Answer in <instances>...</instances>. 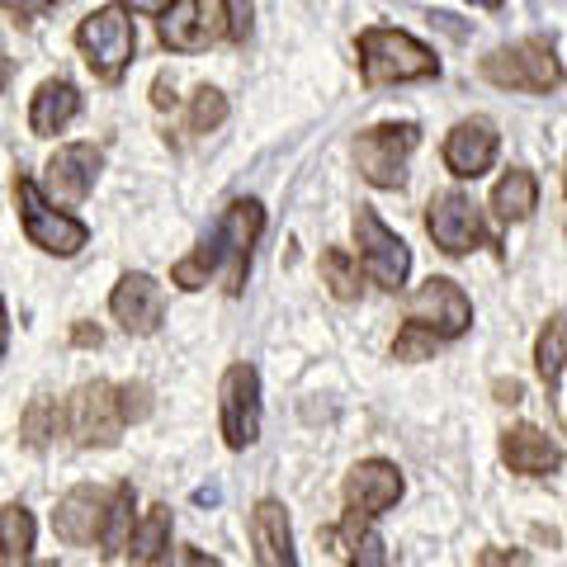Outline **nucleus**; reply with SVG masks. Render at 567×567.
Segmentation results:
<instances>
[{"instance_id":"1","label":"nucleus","mask_w":567,"mask_h":567,"mask_svg":"<svg viewBox=\"0 0 567 567\" xmlns=\"http://www.w3.org/2000/svg\"><path fill=\"white\" fill-rule=\"evenodd\" d=\"M468 327H473L468 293L458 289L454 279L431 275L412 298H406V317H402V331L393 341V360H402V364L431 360L440 346L458 341Z\"/></svg>"},{"instance_id":"2","label":"nucleus","mask_w":567,"mask_h":567,"mask_svg":"<svg viewBox=\"0 0 567 567\" xmlns=\"http://www.w3.org/2000/svg\"><path fill=\"white\" fill-rule=\"evenodd\" d=\"M354 52H360V81L369 91L379 85H412V81H431L440 76V58L421 39L402 29H388V24H374V29H360L354 39Z\"/></svg>"},{"instance_id":"3","label":"nucleus","mask_w":567,"mask_h":567,"mask_svg":"<svg viewBox=\"0 0 567 567\" xmlns=\"http://www.w3.org/2000/svg\"><path fill=\"white\" fill-rule=\"evenodd\" d=\"M477 71L496 91H520V95H554L563 85L558 48L548 39H520L511 48H496L492 58L477 62Z\"/></svg>"},{"instance_id":"4","label":"nucleus","mask_w":567,"mask_h":567,"mask_svg":"<svg viewBox=\"0 0 567 567\" xmlns=\"http://www.w3.org/2000/svg\"><path fill=\"white\" fill-rule=\"evenodd\" d=\"M76 48L85 66L95 71L104 85H118L128 71L133 52H137V29H133V10L128 6H100L81 20L76 29Z\"/></svg>"},{"instance_id":"5","label":"nucleus","mask_w":567,"mask_h":567,"mask_svg":"<svg viewBox=\"0 0 567 567\" xmlns=\"http://www.w3.org/2000/svg\"><path fill=\"white\" fill-rule=\"evenodd\" d=\"M14 204H20V227L29 246H39L43 256H76L91 241V227L62 208H52V194L33 185L29 175L14 181Z\"/></svg>"},{"instance_id":"6","label":"nucleus","mask_w":567,"mask_h":567,"mask_svg":"<svg viewBox=\"0 0 567 567\" xmlns=\"http://www.w3.org/2000/svg\"><path fill=\"white\" fill-rule=\"evenodd\" d=\"M421 147L416 123H374L354 137V166L374 189H402L406 185V162Z\"/></svg>"},{"instance_id":"7","label":"nucleus","mask_w":567,"mask_h":567,"mask_svg":"<svg viewBox=\"0 0 567 567\" xmlns=\"http://www.w3.org/2000/svg\"><path fill=\"white\" fill-rule=\"evenodd\" d=\"M71 412V440L81 450H110L118 445L123 425H128V412H123V383H110V379H95V383H81L76 398L66 402Z\"/></svg>"},{"instance_id":"8","label":"nucleus","mask_w":567,"mask_h":567,"mask_svg":"<svg viewBox=\"0 0 567 567\" xmlns=\"http://www.w3.org/2000/svg\"><path fill=\"white\" fill-rule=\"evenodd\" d=\"M350 233H354V246H360V256L364 260V275L379 284V289L388 293H402L406 289V275H412V251H406V241L388 227L374 208H354V223H350Z\"/></svg>"},{"instance_id":"9","label":"nucleus","mask_w":567,"mask_h":567,"mask_svg":"<svg viewBox=\"0 0 567 567\" xmlns=\"http://www.w3.org/2000/svg\"><path fill=\"white\" fill-rule=\"evenodd\" d=\"M265 233V208L256 199H237V204H227V213L218 223H213V246H218V260H223V289L227 293H241L246 289V275H251V251H256V241Z\"/></svg>"},{"instance_id":"10","label":"nucleus","mask_w":567,"mask_h":567,"mask_svg":"<svg viewBox=\"0 0 567 567\" xmlns=\"http://www.w3.org/2000/svg\"><path fill=\"white\" fill-rule=\"evenodd\" d=\"M218 425L227 450H251L260 440V374L256 364H227L218 383Z\"/></svg>"},{"instance_id":"11","label":"nucleus","mask_w":567,"mask_h":567,"mask_svg":"<svg viewBox=\"0 0 567 567\" xmlns=\"http://www.w3.org/2000/svg\"><path fill=\"white\" fill-rule=\"evenodd\" d=\"M162 48L171 52H208L223 43L233 24H227V0H175L162 14Z\"/></svg>"},{"instance_id":"12","label":"nucleus","mask_w":567,"mask_h":567,"mask_svg":"<svg viewBox=\"0 0 567 567\" xmlns=\"http://www.w3.org/2000/svg\"><path fill=\"white\" fill-rule=\"evenodd\" d=\"M425 233H431V241L445 256H468L473 246L487 241L483 237V218H477V204L468 199V194H458V189H445V194H435V199L425 204Z\"/></svg>"},{"instance_id":"13","label":"nucleus","mask_w":567,"mask_h":567,"mask_svg":"<svg viewBox=\"0 0 567 567\" xmlns=\"http://www.w3.org/2000/svg\"><path fill=\"white\" fill-rule=\"evenodd\" d=\"M110 506H114V487H71L58 506H52V535L62 544H100L104 525H110Z\"/></svg>"},{"instance_id":"14","label":"nucleus","mask_w":567,"mask_h":567,"mask_svg":"<svg viewBox=\"0 0 567 567\" xmlns=\"http://www.w3.org/2000/svg\"><path fill=\"white\" fill-rule=\"evenodd\" d=\"M110 312H114V322L128 336H156V331H162V322H166V289L152 275L128 270L114 284Z\"/></svg>"},{"instance_id":"15","label":"nucleus","mask_w":567,"mask_h":567,"mask_svg":"<svg viewBox=\"0 0 567 567\" xmlns=\"http://www.w3.org/2000/svg\"><path fill=\"white\" fill-rule=\"evenodd\" d=\"M496 152H502V133H496L492 118H464L454 123L445 147H440V156H445V171L454 175V181H483V175L492 171Z\"/></svg>"},{"instance_id":"16","label":"nucleus","mask_w":567,"mask_h":567,"mask_svg":"<svg viewBox=\"0 0 567 567\" xmlns=\"http://www.w3.org/2000/svg\"><path fill=\"white\" fill-rule=\"evenodd\" d=\"M100 171H104V152L95 147V142H66V147H58L48 156L43 189L62 204H81L85 194L95 189Z\"/></svg>"},{"instance_id":"17","label":"nucleus","mask_w":567,"mask_h":567,"mask_svg":"<svg viewBox=\"0 0 567 567\" xmlns=\"http://www.w3.org/2000/svg\"><path fill=\"white\" fill-rule=\"evenodd\" d=\"M402 502V473L398 464H388V458H364V464H354L346 473V506L350 511H364V516H383V511H393Z\"/></svg>"},{"instance_id":"18","label":"nucleus","mask_w":567,"mask_h":567,"mask_svg":"<svg viewBox=\"0 0 567 567\" xmlns=\"http://www.w3.org/2000/svg\"><path fill=\"white\" fill-rule=\"evenodd\" d=\"M502 458L511 473L520 477H548L563 468V450L554 445V435H544L539 425H511L502 435Z\"/></svg>"},{"instance_id":"19","label":"nucleus","mask_w":567,"mask_h":567,"mask_svg":"<svg viewBox=\"0 0 567 567\" xmlns=\"http://www.w3.org/2000/svg\"><path fill=\"white\" fill-rule=\"evenodd\" d=\"M246 535H251V548H256V563L265 567H293L298 554H293V529H289V511L279 502H256L251 520H246Z\"/></svg>"},{"instance_id":"20","label":"nucleus","mask_w":567,"mask_h":567,"mask_svg":"<svg viewBox=\"0 0 567 567\" xmlns=\"http://www.w3.org/2000/svg\"><path fill=\"white\" fill-rule=\"evenodd\" d=\"M76 114H81V91H76L71 81L52 76V81H43L39 91H33V100H29V133H33V137H58Z\"/></svg>"},{"instance_id":"21","label":"nucleus","mask_w":567,"mask_h":567,"mask_svg":"<svg viewBox=\"0 0 567 567\" xmlns=\"http://www.w3.org/2000/svg\"><path fill=\"white\" fill-rule=\"evenodd\" d=\"M369 520H374V516H364V511H346L341 525L327 529L322 539L341 548V558L354 563V567H383V563H388L383 539L374 535V525H369Z\"/></svg>"},{"instance_id":"22","label":"nucleus","mask_w":567,"mask_h":567,"mask_svg":"<svg viewBox=\"0 0 567 567\" xmlns=\"http://www.w3.org/2000/svg\"><path fill=\"white\" fill-rule=\"evenodd\" d=\"M539 208V181H535V171H506L502 181H496L492 189V213H496V223H525L529 213Z\"/></svg>"},{"instance_id":"23","label":"nucleus","mask_w":567,"mask_h":567,"mask_svg":"<svg viewBox=\"0 0 567 567\" xmlns=\"http://www.w3.org/2000/svg\"><path fill=\"white\" fill-rule=\"evenodd\" d=\"M133 506H137V492L133 483H114V506H110V525H104V539H100V554L118 563V558H128V548H133V529H137V516H133Z\"/></svg>"},{"instance_id":"24","label":"nucleus","mask_w":567,"mask_h":567,"mask_svg":"<svg viewBox=\"0 0 567 567\" xmlns=\"http://www.w3.org/2000/svg\"><path fill=\"white\" fill-rule=\"evenodd\" d=\"M171 506H152L147 516L137 520L133 529V548H128V558L142 563V567H152V563H166L171 558Z\"/></svg>"},{"instance_id":"25","label":"nucleus","mask_w":567,"mask_h":567,"mask_svg":"<svg viewBox=\"0 0 567 567\" xmlns=\"http://www.w3.org/2000/svg\"><path fill=\"white\" fill-rule=\"evenodd\" d=\"M535 369H539V379H544L548 393H554V388L563 383V374H567V317L563 312L548 317L544 331H539V341H535Z\"/></svg>"},{"instance_id":"26","label":"nucleus","mask_w":567,"mask_h":567,"mask_svg":"<svg viewBox=\"0 0 567 567\" xmlns=\"http://www.w3.org/2000/svg\"><path fill=\"white\" fill-rule=\"evenodd\" d=\"M62 425H71V412H66L58 398H33L24 406V416H20V440H24L29 450H48L52 435H58Z\"/></svg>"},{"instance_id":"27","label":"nucleus","mask_w":567,"mask_h":567,"mask_svg":"<svg viewBox=\"0 0 567 567\" xmlns=\"http://www.w3.org/2000/svg\"><path fill=\"white\" fill-rule=\"evenodd\" d=\"M360 256H350L346 246H327L322 251V284L331 289V298L336 303H354V298H360Z\"/></svg>"},{"instance_id":"28","label":"nucleus","mask_w":567,"mask_h":567,"mask_svg":"<svg viewBox=\"0 0 567 567\" xmlns=\"http://www.w3.org/2000/svg\"><path fill=\"white\" fill-rule=\"evenodd\" d=\"M33 554V516L24 506L6 502L0 506V558H6V567L14 563H29Z\"/></svg>"},{"instance_id":"29","label":"nucleus","mask_w":567,"mask_h":567,"mask_svg":"<svg viewBox=\"0 0 567 567\" xmlns=\"http://www.w3.org/2000/svg\"><path fill=\"white\" fill-rule=\"evenodd\" d=\"M223 118H227V95L213 91V85H199V91L189 95L185 128L189 133H213V128H223Z\"/></svg>"},{"instance_id":"30","label":"nucleus","mask_w":567,"mask_h":567,"mask_svg":"<svg viewBox=\"0 0 567 567\" xmlns=\"http://www.w3.org/2000/svg\"><path fill=\"white\" fill-rule=\"evenodd\" d=\"M227 24H233L227 43H246V39H251V24H256V6H251V0H227Z\"/></svg>"},{"instance_id":"31","label":"nucleus","mask_w":567,"mask_h":567,"mask_svg":"<svg viewBox=\"0 0 567 567\" xmlns=\"http://www.w3.org/2000/svg\"><path fill=\"white\" fill-rule=\"evenodd\" d=\"M123 412H128V421H142L152 412V388L147 383H123Z\"/></svg>"},{"instance_id":"32","label":"nucleus","mask_w":567,"mask_h":567,"mask_svg":"<svg viewBox=\"0 0 567 567\" xmlns=\"http://www.w3.org/2000/svg\"><path fill=\"white\" fill-rule=\"evenodd\" d=\"M0 6H6L10 20L29 24V20H39V14H48L52 6H62V0H0Z\"/></svg>"},{"instance_id":"33","label":"nucleus","mask_w":567,"mask_h":567,"mask_svg":"<svg viewBox=\"0 0 567 567\" xmlns=\"http://www.w3.org/2000/svg\"><path fill=\"white\" fill-rule=\"evenodd\" d=\"M118 6H128L133 14H166L175 0H118Z\"/></svg>"},{"instance_id":"34","label":"nucleus","mask_w":567,"mask_h":567,"mask_svg":"<svg viewBox=\"0 0 567 567\" xmlns=\"http://www.w3.org/2000/svg\"><path fill=\"white\" fill-rule=\"evenodd\" d=\"M477 563H529L525 554H477Z\"/></svg>"},{"instance_id":"35","label":"nucleus","mask_w":567,"mask_h":567,"mask_svg":"<svg viewBox=\"0 0 567 567\" xmlns=\"http://www.w3.org/2000/svg\"><path fill=\"white\" fill-rule=\"evenodd\" d=\"M76 346H100V327H76Z\"/></svg>"},{"instance_id":"36","label":"nucleus","mask_w":567,"mask_h":567,"mask_svg":"<svg viewBox=\"0 0 567 567\" xmlns=\"http://www.w3.org/2000/svg\"><path fill=\"white\" fill-rule=\"evenodd\" d=\"M496 393H502V402H520V383L511 379V383H496Z\"/></svg>"},{"instance_id":"37","label":"nucleus","mask_w":567,"mask_h":567,"mask_svg":"<svg viewBox=\"0 0 567 567\" xmlns=\"http://www.w3.org/2000/svg\"><path fill=\"white\" fill-rule=\"evenodd\" d=\"M468 6H477V10H502L506 0H468Z\"/></svg>"},{"instance_id":"38","label":"nucleus","mask_w":567,"mask_h":567,"mask_svg":"<svg viewBox=\"0 0 567 567\" xmlns=\"http://www.w3.org/2000/svg\"><path fill=\"white\" fill-rule=\"evenodd\" d=\"M181 563H218L213 554H181Z\"/></svg>"}]
</instances>
